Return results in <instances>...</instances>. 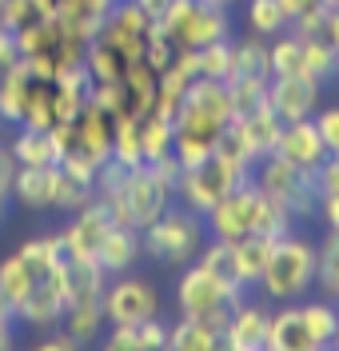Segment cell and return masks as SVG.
I'll return each mask as SVG.
<instances>
[{"instance_id":"1","label":"cell","mask_w":339,"mask_h":351,"mask_svg":"<svg viewBox=\"0 0 339 351\" xmlns=\"http://www.w3.org/2000/svg\"><path fill=\"white\" fill-rule=\"evenodd\" d=\"M316 271H319V247L303 236H279L271 243L268 267L260 276V287L264 295L275 300V304H288V300H299L316 287Z\"/></svg>"},{"instance_id":"2","label":"cell","mask_w":339,"mask_h":351,"mask_svg":"<svg viewBox=\"0 0 339 351\" xmlns=\"http://www.w3.org/2000/svg\"><path fill=\"white\" fill-rule=\"evenodd\" d=\"M203 232H208V223H203L200 212H192V208H172V204H168L164 216L140 232V243H144V252H148L152 260L168 263V267H188V263L200 256Z\"/></svg>"},{"instance_id":"3","label":"cell","mask_w":339,"mask_h":351,"mask_svg":"<svg viewBox=\"0 0 339 351\" xmlns=\"http://www.w3.org/2000/svg\"><path fill=\"white\" fill-rule=\"evenodd\" d=\"M96 199L108 208L112 223L144 232L148 223H156V219L164 216V208H168L176 196H172L148 168H128V180H124L120 192H112V196H96Z\"/></svg>"},{"instance_id":"4","label":"cell","mask_w":339,"mask_h":351,"mask_svg":"<svg viewBox=\"0 0 339 351\" xmlns=\"http://www.w3.org/2000/svg\"><path fill=\"white\" fill-rule=\"evenodd\" d=\"M156 24L176 48H203V44H216V40H231L227 8L203 4V0H172Z\"/></svg>"},{"instance_id":"5","label":"cell","mask_w":339,"mask_h":351,"mask_svg":"<svg viewBox=\"0 0 339 351\" xmlns=\"http://www.w3.org/2000/svg\"><path fill=\"white\" fill-rule=\"evenodd\" d=\"M251 180L268 196L288 204L295 219L319 216V168H299V164H288L279 156H268V160H260V172H251Z\"/></svg>"},{"instance_id":"6","label":"cell","mask_w":339,"mask_h":351,"mask_svg":"<svg viewBox=\"0 0 339 351\" xmlns=\"http://www.w3.org/2000/svg\"><path fill=\"white\" fill-rule=\"evenodd\" d=\"M231 304H240V300L224 287V280H216L196 260L188 263V271H184L180 284H176V307H180V315L200 319V324H208L212 331L224 335L227 319H231Z\"/></svg>"},{"instance_id":"7","label":"cell","mask_w":339,"mask_h":351,"mask_svg":"<svg viewBox=\"0 0 339 351\" xmlns=\"http://www.w3.org/2000/svg\"><path fill=\"white\" fill-rule=\"evenodd\" d=\"M244 180H251V168H240V164H231L224 156H208L203 164L196 168H184L180 172V184H176V196L184 199V208H192V212H208L212 204H220L227 192H236Z\"/></svg>"},{"instance_id":"8","label":"cell","mask_w":339,"mask_h":351,"mask_svg":"<svg viewBox=\"0 0 339 351\" xmlns=\"http://www.w3.org/2000/svg\"><path fill=\"white\" fill-rule=\"evenodd\" d=\"M160 315V291L144 276H112L104 287V319L108 324H144Z\"/></svg>"},{"instance_id":"9","label":"cell","mask_w":339,"mask_h":351,"mask_svg":"<svg viewBox=\"0 0 339 351\" xmlns=\"http://www.w3.org/2000/svg\"><path fill=\"white\" fill-rule=\"evenodd\" d=\"M319 80L295 72V76H271L268 80V108L288 124V120H303V116H316L319 108Z\"/></svg>"},{"instance_id":"10","label":"cell","mask_w":339,"mask_h":351,"mask_svg":"<svg viewBox=\"0 0 339 351\" xmlns=\"http://www.w3.org/2000/svg\"><path fill=\"white\" fill-rule=\"evenodd\" d=\"M60 315H64V280H60V267H52L21 300L16 319L21 324H32V328H56Z\"/></svg>"},{"instance_id":"11","label":"cell","mask_w":339,"mask_h":351,"mask_svg":"<svg viewBox=\"0 0 339 351\" xmlns=\"http://www.w3.org/2000/svg\"><path fill=\"white\" fill-rule=\"evenodd\" d=\"M279 160L288 164H299V168H319L327 160V148L319 140V128H316V116H303V120H288L279 128V140H275V152Z\"/></svg>"},{"instance_id":"12","label":"cell","mask_w":339,"mask_h":351,"mask_svg":"<svg viewBox=\"0 0 339 351\" xmlns=\"http://www.w3.org/2000/svg\"><path fill=\"white\" fill-rule=\"evenodd\" d=\"M268 307L244 295L240 304H231V319L224 328V348L231 351H264L268 348Z\"/></svg>"},{"instance_id":"13","label":"cell","mask_w":339,"mask_h":351,"mask_svg":"<svg viewBox=\"0 0 339 351\" xmlns=\"http://www.w3.org/2000/svg\"><path fill=\"white\" fill-rule=\"evenodd\" d=\"M108 232H112L108 208L100 199H92L88 208H80L72 216V223L64 228V243H68V252H72V260H96V252H100V243H104Z\"/></svg>"},{"instance_id":"14","label":"cell","mask_w":339,"mask_h":351,"mask_svg":"<svg viewBox=\"0 0 339 351\" xmlns=\"http://www.w3.org/2000/svg\"><path fill=\"white\" fill-rule=\"evenodd\" d=\"M268 351H316V335L303 319V307L288 304L268 315Z\"/></svg>"},{"instance_id":"15","label":"cell","mask_w":339,"mask_h":351,"mask_svg":"<svg viewBox=\"0 0 339 351\" xmlns=\"http://www.w3.org/2000/svg\"><path fill=\"white\" fill-rule=\"evenodd\" d=\"M180 108L192 112V116H203V120H212V124H220V128H227V124L236 120V112H231V96H227V80L196 76L192 88L184 92Z\"/></svg>"},{"instance_id":"16","label":"cell","mask_w":339,"mask_h":351,"mask_svg":"<svg viewBox=\"0 0 339 351\" xmlns=\"http://www.w3.org/2000/svg\"><path fill=\"white\" fill-rule=\"evenodd\" d=\"M231 124H236V132H240V140H244V148H248L251 164H260V160H268V156L275 152V140H279V128H284V120H279L268 104L248 112V116H240V120H231Z\"/></svg>"},{"instance_id":"17","label":"cell","mask_w":339,"mask_h":351,"mask_svg":"<svg viewBox=\"0 0 339 351\" xmlns=\"http://www.w3.org/2000/svg\"><path fill=\"white\" fill-rule=\"evenodd\" d=\"M140 256H144L140 232H136V228H120V223H112V232L104 236L100 252H96V263H100L108 276H124Z\"/></svg>"},{"instance_id":"18","label":"cell","mask_w":339,"mask_h":351,"mask_svg":"<svg viewBox=\"0 0 339 351\" xmlns=\"http://www.w3.org/2000/svg\"><path fill=\"white\" fill-rule=\"evenodd\" d=\"M120 88H124V116H136L140 120V116H148V112L156 108L160 72H152L144 60H136V64H128Z\"/></svg>"},{"instance_id":"19","label":"cell","mask_w":339,"mask_h":351,"mask_svg":"<svg viewBox=\"0 0 339 351\" xmlns=\"http://www.w3.org/2000/svg\"><path fill=\"white\" fill-rule=\"evenodd\" d=\"M60 280H64V304H72V300H100L112 276L96 260H68L60 267Z\"/></svg>"},{"instance_id":"20","label":"cell","mask_w":339,"mask_h":351,"mask_svg":"<svg viewBox=\"0 0 339 351\" xmlns=\"http://www.w3.org/2000/svg\"><path fill=\"white\" fill-rule=\"evenodd\" d=\"M128 64H132V60H128L108 36H100V32H96L88 40V48H84V68L92 72L96 84H116V80H124Z\"/></svg>"},{"instance_id":"21","label":"cell","mask_w":339,"mask_h":351,"mask_svg":"<svg viewBox=\"0 0 339 351\" xmlns=\"http://www.w3.org/2000/svg\"><path fill=\"white\" fill-rule=\"evenodd\" d=\"M108 319H104V295L100 300H72L64 304V315H60V328L84 348V343H96V335L104 328Z\"/></svg>"},{"instance_id":"22","label":"cell","mask_w":339,"mask_h":351,"mask_svg":"<svg viewBox=\"0 0 339 351\" xmlns=\"http://www.w3.org/2000/svg\"><path fill=\"white\" fill-rule=\"evenodd\" d=\"M36 280H40V276L32 271V263L24 260L21 252H12L8 260H0V307L16 315L21 300L32 291V284H36Z\"/></svg>"},{"instance_id":"23","label":"cell","mask_w":339,"mask_h":351,"mask_svg":"<svg viewBox=\"0 0 339 351\" xmlns=\"http://www.w3.org/2000/svg\"><path fill=\"white\" fill-rule=\"evenodd\" d=\"M52 184H56V164L52 168H16L8 196H16L24 208H52Z\"/></svg>"},{"instance_id":"24","label":"cell","mask_w":339,"mask_h":351,"mask_svg":"<svg viewBox=\"0 0 339 351\" xmlns=\"http://www.w3.org/2000/svg\"><path fill=\"white\" fill-rule=\"evenodd\" d=\"M96 199V180L92 176H80L56 164V184H52V208H64V212H80Z\"/></svg>"},{"instance_id":"25","label":"cell","mask_w":339,"mask_h":351,"mask_svg":"<svg viewBox=\"0 0 339 351\" xmlns=\"http://www.w3.org/2000/svg\"><path fill=\"white\" fill-rule=\"evenodd\" d=\"M271 236H244V240L231 243V256H236V276L244 287H255L264 267H268V256H271Z\"/></svg>"},{"instance_id":"26","label":"cell","mask_w":339,"mask_h":351,"mask_svg":"<svg viewBox=\"0 0 339 351\" xmlns=\"http://www.w3.org/2000/svg\"><path fill=\"white\" fill-rule=\"evenodd\" d=\"M8 152L16 160V168H52L56 164L52 132H40V128H21V136L8 144Z\"/></svg>"},{"instance_id":"27","label":"cell","mask_w":339,"mask_h":351,"mask_svg":"<svg viewBox=\"0 0 339 351\" xmlns=\"http://www.w3.org/2000/svg\"><path fill=\"white\" fill-rule=\"evenodd\" d=\"M28 88H32V72H28L24 60L12 68V72H4V76H0V120H4V124H21V120H24Z\"/></svg>"},{"instance_id":"28","label":"cell","mask_w":339,"mask_h":351,"mask_svg":"<svg viewBox=\"0 0 339 351\" xmlns=\"http://www.w3.org/2000/svg\"><path fill=\"white\" fill-rule=\"evenodd\" d=\"M196 263H203L216 280H224V287L236 295V300H244V295H248V287L240 284V276H236V256H231V243H227V240L203 243L200 256H196Z\"/></svg>"},{"instance_id":"29","label":"cell","mask_w":339,"mask_h":351,"mask_svg":"<svg viewBox=\"0 0 339 351\" xmlns=\"http://www.w3.org/2000/svg\"><path fill=\"white\" fill-rule=\"evenodd\" d=\"M231 76H271V64H268V40L264 36H244V40H231V72H227V80Z\"/></svg>"},{"instance_id":"30","label":"cell","mask_w":339,"mask_h":351,"mask_svg":"<svg viewBox=\"0 0 339 351\" xmlns=\"http://www.w3.org/2000/svg\"><path fill=\"white\" fill-rule=\"evenodd\" d=\"M168 348H176V351H216V348H224V335L212 331L208 324H200V319L180 315V324L168 328Z\"/></svg>"},{"instance_id":"31","label":"cell","mask_w":339,"mask_h":351,"mask_svg":"<svg viewBox=\"0 0 339 351\" xmlns=\"http://www.w3.org/2000/svg\"><path fill=\"white\" fill-rule=\"evenodd\" d=\"M140 148H144V164H152V160L172 152V120L160 116L156 108L148 116H140Z\"/></svg>"},{"instance_id":"32","label":"cell","mask_w":339,"mask_h":351,"mask_svg":"<svg viewBox=\"0 0 339 351\" xmlns=\"http://www.w3.org/2000/svg\"><path fill=\"white\" fill-rule=\"evenodd\" d=\"M268 80H264V76H231V80H227V96H231V112H236V120L268 104Z\"/></svg>"},{"instance_id":"33","label":"cell","mask_w":339,"mask_h":351,"mask_svg":"<svg viewBox=\"0 0 339 351\" xmlns=\"http://www.w3.org/2000/svg\"><path fill=\"white\" fill-rule=\"evenodd\" d=\"M316 284L323 300H339V228H327V236L319 243V271Z\"/></svg>"},{"instance_id":"34","label":"cell","mask_w":339,"mask_h":351,"mask_svg":"<svg viewBox=\"0 0 339 351\" xmlns=\"http://www.w3.org/2000/svg\"><path fill=\"white\" fill-rule=\"evenodd\" d=\"M336 64H339L336 44H327L323 36H303V72H307L312 80L327 84V80L336 76Z\"/></svg>"},{"instance_id":"35","label":"cell","mask_w":339,"mask_h":351,"mask_svg":"<svg viewBox=\"0 0 339 351\" xmlns=\"http://www.w3.org/2000/svg\"><path fill=\"white\" fill-rule=\"evenodd\" d=\"M112 160L128 164V168H144V148H140V120H136V116H116Z\"/></svg>"},{"instance_id":"36","label":"cell","mask_w":339,"mask_h":351,"mask_svg":"<svg viewBox=\"0 0 339 351\" xmlns=\"http://www.w3.org/2000/svg\"><path fill=\"white\" fill-rule=\"evenodd\" d=\"M303 307V319H307V328H312V335H316V351L331 348V335H336V324H339V307L336 300H307Z\"/></svg>"},{"instance_id":"37","label":"cell","mask_w":339,"mask_h":351,"mask_svg":"<svg viewBox=\"0 0 339 351\" xmlns=\"http://www.w3.org/2000/svg\"><path fill=\"white\" fill-rule=\"evenodd\" d=\"M268 64L271 76H295L303 72V36L292 32V36H279V40L268 44ZM307 76V72H303Z\"/></svg>"},{"instance_id":"38","label":"cell","mask_w":339,"mask_h":351,"mask_svg":"<svg viewBox=\"0 0 339 351\" xmlns=\"http://www.w3.org/2000/svg\"><path fill=\"white\" fill-rule=\"evenodd\" d=\"M319 216L327 228H339V152L319 164Z\"/></svg>"},{"instance_id":"39","label":"cell","mask_w":339,"mask_h":351,"mask_svg":"<svg viewBox=\"0 0 339 351\" xmlns=\"http://www.w3.org/2000/svg\"><path fill=\"white\" fill-rule=\"evenodd\" d=\"M248 24L255 36H279L288 28V16L275 0H248Z\"/></svg>"},{"instance_id":"40","label":"cell","mask_w":339,"mask_h":351,"mask_svg":"<svg viewBox=\"0 0 339 351\" xmlns=\"http://www.w3.org/2000/svg\"><path fill=\"white\" fill-rule=\"evenodd\" d=\"M196 68L208 80H227V72H231V40H216V44L196 48Z\"/></svg>"},{"instance_id":"41","label":"cell","mask_w":339,"mask_h":351,"mask_svg":"<svg viewBox=\"0 0 339 351\" xmlns=\"http://www.w3.org/2000/svg\"><path fill=\"white\" fill-rule=\"evenodd\" d=\"M316 128H319V140H323V148H327V156L339 152V104H331V108H323L316 116Z\"/></svg>"},{"instance_id":"42","label":"cell","mask_w":339,"mask_h":351,"mask_svg":"<svg viewBox=\"0 0 339 351\" xmlns=\"http://www.w3.org/2000/svg\"><path fill=\"white\" fill-rule=\"evenodd\" d=\"M136 343H140V351L148 348H168V328L156 319H144V324H136Z\"/></svg>"},{"instance_id":"43","label":"cell","mask_w":339,"mask_h":351,"mask_svg":"<svg viewBox=\"0 0 339 351\" xmlns=\"http://www.w3.org/2000/svg\"><path fill=\"white\" fill-rule=\"evenodd\" d=\"M21 256H24L28 263H32V271H36V276H45V271H52V256H48V236L21 243Z\"/></svg>"},{"instance_id":"44","label":"cell","mask_w":339,"mask_h":351,"mask_svg":"<svg viewBox=\"0 0 339 351\" xmlns=\"http://www.w3.org/2000/svg\"><path fill=\"white\" fill-rule=\"evenodd\" d=\"M24 56H21V44H16V32L12 28H0V76L12 72Z\"/></svg>"},{"instance_id":"45","label":"cell","mask_w":339,"mask_h":351,"mask_svg":"<svg viewBox=\"0 0 339 351\" xmlns=\"http://www.w3.org/2000/svg\"><path fill=\"white\" fill-rule=\"evenodd\" d=\"M279 8H284V16H288V24H295L303 12H312V8H319L323 0H275Z\"/></svg>"},{"instance_id":"46","label":"cell","mask_w":339,"mask_h":351,"mask_svg":"<svg viewBox=\"0 0 339 351\" xmlns=\"http://www.w3.org/2000/svg\"><path fill=\"white\" fill-rule=\"evenodd\" d=\"M48 256H52V267H64L72 260V252H68V243H64V232H52L48 236Z\"/></svg>"},{"instance_id":"47","label":"cell","mask_w":339,"mask_h":351,"mask_svg":"<svg viewBox=\"0 0 339 351\" xmlns=\"http://www.w3.org/2000/svg\"><path fill=\"white\" fill-rule=\"evenodd\" d=\"M12 176H16V160L8 152V144H0V188H4V192L12 188Z\"/></svg>"},{"instance_id":"48","label":"cell","mask_w":339,"mask_h":351,"mask_svg":"<svg viewBox=\"0 0 339 351\" xmlns=\"http://www.w3.org/2000/svg\"><path fill=\"white\" fill-rule=\"evenodd\" d=\"M40 348H45V351H76L80 343H76V339H72V335H68V331L60 328L56 335H48V339H40Z\"/></svg>"},{"instance_id":"49","label":"cell","mask_w":339,"mask_h":351,"mask_svg":"<svg viewBox=\"0 0 339 351\" xmlns=\"http://www.w3.org/2000/svg\"><path fill=\"white\" fill-rule=\"evenodd\" d=\"M12 324H16V315L0 307V348H12Z\"/></svg>"},{"instance_id":"50","label":"cell","mask_w":339,"mask_h":351,"mask_svg":"<svg viewBox=\"0 0 339 351\" xmlns=\"http://www.w3.org/2000/svg\"><path fill=\"white\" fill-rule=\"evenodd\" d=\"M136 4H140V8H144L152 21H160V16H164V8H168L172 0H136Z\"/></svg>"},{"instance_id":"51","label":"cell","mask_w":339,"mask_h":351,"mask_svg":"<svg viewBox=\"0 0 339 351\" xmlns=\"http://www.w3.org/2000/svg\"><path fill=\"white\" fill-rule=\"evenodd\" d=\"M4 216H8V192L0 188V223H4Z\"/></svg>"},{"instance_id":"52","label":"cell","mask_w":339,"mask_h":351,"mask_svg":"<svg viewBox=\"0 0 339 351\" xmlns=\"http://www.w3.org/2000/svg\"><path fill=\"white\" fill-rule=\"evenodd\" d=\"M203 4H216V8H227V4H236V0H203Z\"/></svg>"},{"instance_id":"53","label":"cell","mask_w":339,"mask_h":351,"mask_svg":"<svg viewBox=\"0 0 339 351\" xmlns=\"http://www.w3.org/2000/svg\"><path fill=\"white\" fill-rule=\"evenodd\" d=\"M331 348H339V324H336V335H331Z\"/></svg>"},{"instance_id":"54","label":"cell","mask_w":339,"mask_h":351,"mask_svg":"<svg viewBox=\"0 0 339 351\" xmlns=\"http://www.w3.org/2000/svg\"><path fill=\"white\" fill-rule=\"evenodd\" d=\"M323 4H327V8H339V0H323Z\"/></svg>"},{"instance_id":"55","label":"cell","mask_w":339,"mask_h":351,"mask_svg":"<svg viewBox=\"0 0 339 351\" xmlns=\"http://www.w3.org/2000/svg\"><path fill=\"white\" fill-rule=\"evenodd\" d=\"M336 76H339V64H336Z\"/></svg>"},{"instance_id":"56","label":"cell","mask_w":339,"mask_h":351,"mask_svg":"<svg viewBox=\"0 0 339 351\" xmlns=\"http://www.w3.org/2000/svg\"><path fill=\"white\" fill-rule=\"evenodd\" d=\"M336 304H339V300H336Z\"/></svg>"}]
</instances>
